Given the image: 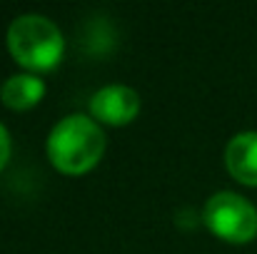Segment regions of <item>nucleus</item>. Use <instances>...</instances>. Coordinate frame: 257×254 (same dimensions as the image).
<instances>
[{
    "label": "nucleus",
    "instance_id": "obj_7",
    "mask_svg": "<svg viewBox=\"0 0 257 254\" xmlns=\"http://www.w3.org/2000/svg\"><path fill=\"white\" fill-rule=\"evenodd\" d=\"M8 157H10V132H8L5 125L0 122V169L5 167Z\"/></svg>",
    "mask_w": 257,
    "mask_h": 254
},
{
    "label": "nucleus",
    "instance_id": "obj_4",
    "mask_svg": "<svg viewBox=\"0 0 257 254\" xmlns=\"http://www.w3.org/2000/svg\"><path fill=\"white\" fill-rule=\"evenodd\" d=\"M90 112L105 125H127L140 112V95L130 85H105L90 97Z\"/></svg>",
    "mask_w": 257,
    "mask_h": 254
},
{
    "label": "nucleus",
    "instance_id": "obj_1",
    "mask_svg": "<svg viewBox=\"0 0 257 254\" xmlns=\"http://www.w3.org/2000/svg\"><path fill=\"white\" fill-rule=\"evenodd\" d=\"M105 152V132L97 120L83 112L65 115L48 135V157L68 174L90 169Z\"/></svg>",
    "mask_w": 257,
    "mask_h": 254
},
{
    "label": "nucleus",
    "instance_id": "obj_6",
    "mask_svg": "<svg viewBox=\"0 0 257 254\" xmlns=\"http://www.w3.org/2000/svg\"><path fill=\"white\" fill-rule=\"evenodd\" d=\"M45 95V83L35 73H15L0 85V97L13 110H28Z\"/></svg>",
    "mask_w": 257,
    "mask_h": 254
},
{
    "label": "nucleus",
    "instance_id": "obj_5",
    "mask_svg": "<svg viewBox=\"0 0 257 254\" xmlns=\"http://www.w3.org/2000/svg\"><path fill=\"white\" fill-rule=\"evenodd\" d=\"M225 165L230 174L245 184H257V132L245 130L230 137L225 147Z\"/></svg>",
    "mask_w": 257,
    "mask_h": 254
},
{
    "label": "nucleus",
    "instance_id": "obj_2",
    "mask_svg": "<svg viewBox=\"0 0 257 254\" xmlns=\"http://www.w3.org/2000/svg\"><path fill=\"white\" fill-rule=\"evenodd\" d=\"M8 48L28 70H50L60 63L65 38L55 20L40 13H23L8 25Z\"/></svg>",
    "mask_w": 257,
    "mask_h": 254
},
{
    "label": "nucleus",
    "instance_id": "obj_3",
    "mask_svg": "<svg viewBox=\"0 0 257 254\" xmlns=\"http://www.w3.org/2000/svg\"><path fill=\"white\" fill-rule=\"evenodd\" d=\"M205 224L227 242H250L257 234V207L232 189L215 192L202 209Z\"/></svg>",
    "mask_w": 257,
    "mask_h": 254
}]
</instances>
